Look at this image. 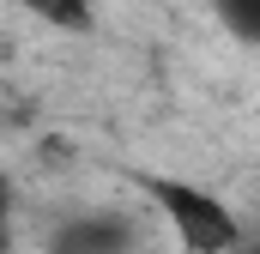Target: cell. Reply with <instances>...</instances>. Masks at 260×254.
<instances>
[{
	"label": "cell",
	"mask_w": 260,
	"mask_h": 254,
	"mask_svg": "<svg viewBox=\"0 0 260 254\" xmlns=\"http://www.w3.org/2000/svg\"><path fill=\"white\" fill-rule=\"evenodd\" d=\"M133 188L145 200V212L176 236L182 254H242L248 248L242 212L218 188H206L194 176H176V170H133Z\"/></svg>",
	"instance_id": "6da1fadb"
},
{
	"label": "cell",
	"mask_w": 260,
	"mask_h": 254,
	"mask_svg": "<svg viewBox=\"0 0 260 254\" xmlns=\"http://www.w3.org/2000/svg\"><path fill=\"white\" fill-rule=\"evenodd\" d=\"M145 230L133 212L115 206H85V212H61L43 230V254H139Z\"/></svg>",
	"instance_id": "7a4b0ae2"
},
{
	"label": "cell",
	"mask_w": 260,
	"mask_h": 254,
	"mask_svg": "<svg viewBox=\"0 0 260 254\" xmlns=\"http://www.w3.org/2000/svg\"><path fill=\"white\" fill-rule=\"evenodd\" d=\"M206 6L242 49H260V0H206Z\"/></svg>",
	"instance_id": "3957f363"
},
{
	"label": "cell",
	"mask_w": 260,
	"mask_h": 254,
	"mask_svg": "<svg viewBox=\"0 0 260 254\" xmlns=\"http://www.w3.org/2000/svg\"><path fill=\"white\" fill-rule=\"evenodd\" d=\"M55 30H91V0H30Z\"/></svg>",
	"instance_id": "277c9868"
}]
</instances>
